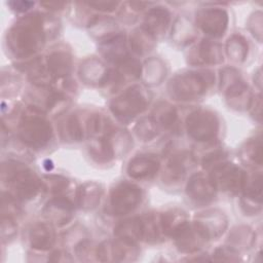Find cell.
<instances>
[{
	"label": "cell",
	"mask_w": 263,
	"mask_h": 263,
	"mask_svg": "<svg viewBox=\"0 0 263 263\" xmlns=\"http://www.w3.org/2000/svg\"><path fill=\"white\" fill-rule=\"evenodd\" d=\"M21 134L24 142L32 146H42L50 137V127L41 119H29L23 124Z\"/></svg>",
	"instance_id": "cell-1"
},
{
	"label": "cell",
	"mask_w": 263,
	"mask_h": 263,
	"mask_svg": "<svg viewBox=\"0 0 263 263\" xmlns=\"http://www.w3.org/2000/svg\"><path fill=\"white\" fill-rule=\"evenodd\" d=\"M15 30V33H12L13 39L11 40L15 41V48L17 47V50L25 53L34 51L41 39V34L37 26H27V24H23L22 26H16Z\"/></svg>",
	"instance_id": "cell-2"
},
{
	"label": "cell",
	"mask_w": 263,
	"mask_h": 263,
	"mask_svg": "<svg viewBox=\"0 0 263 263\" xmlns=\"http://www.w3.org/2000/svg\"><path fill=\"white\" fill-rule=\"evenodd\" d=\"M140 200V191L133 185L122 184L117 188L112 197V205L117 213H126L130 211Z\"/></svg>",
	"instance_id": "cell-3"
},
{
	"label": "cell",
	"mask_w": 263,
	"mask_h": 263,
	"mask_svg": "<svg viewBox=\"0 0 263 263\" xmlns=\"http://www.w3.org/2000/svg\"><path fill=\"white\" fill-rule=\"evenodd\" d=\"M216 123L217 122L212 115L206 113H195L188 119V130L196 139L204 140L216 133Z\"/></svg>",
	"instance_id": "cell-4"
},
{
	"label": "cell",
	"mask_w": 263,
	"mask_h": 263,
	"mask_svg": "<svg viewBox=\"0 0 263 263\" xmlns=\"http://www.w3.org/2000/svg\"><path fill=\"white\" fill-rule=\"evenodd\" d=\"M53 242L52 230L45 225H39L32 231V245L36 249H47Z\"/></svg>",
	"instance_id": "cell-5"
},
{
	"label": "cell",
	"mask_w": 263,
	"mask_h": 263,
	"mask_svg": "<svg viewBox=\"0 0 263 263\" xmlns=\"http://www.w3.org/2000/svg\"><path fill=\"white\" fill-rule=\"evenodd\" d=\"M157 161L152 160L149 157H140L130 162L129 174L134 177H143L152 173L157 168Z\"/></svg>",
	"instance_id": "cell-6"
}]
</instances>
